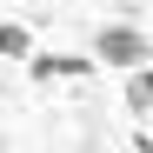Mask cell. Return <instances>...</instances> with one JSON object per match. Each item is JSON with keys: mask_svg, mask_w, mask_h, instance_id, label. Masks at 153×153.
<instances>
[{"mask_svg": "<svg viewBox=\"0 0 153 153\" xmlns=\"http://www.w3.org/2000/svg\"><path fill=\"white\" fill-rule=\"evenodd\" d=\"M93 67L140 73V67H153V40H146L140 27H126V20H107V27L93 33Z\"/></svg>", "mask_w": 153, "mask_h": 153, "instance_id": "obj_1", "label": "cell"}, {"mask_svg": "<svg viewBox=\"0 0 153 153\" xmlns=\"http://www.w3.org/2000/svg\"><path fill=\"white\" fill-rule=\"evenodd\" d=\"M27 67H33V80H80V73H93L87 53H33Z\"/></svg>", "mask_w": 153, "mask_h": 153, "instance_id": "obj_2", "label": "cell"}, {"mask_svg": "<svg viewBox=\"0 0 153 153\" xmlns=\"http://www.w3.org/2000/svg\"><path fill=\"white\" fill-rule=\"evenodd\" d=\"M0 60H33V33L20 20H0Z\"/></svg>", "mask_w": 153, "mask_h": 153, "instance_id": "obj_3", "label": "cell"}, {"mask_svg": "<svg viewBox=\"0 0 153 153\" xmlns=\"http://www.w3.org/2000/svg\"><path fill=\"white\" fill-rule=\"evenodd\" d=\"M126 107H133V113H153V67L126 73Z\"/></svg>", "mask_w": 153, "mask_h": 153, "instance_id": "obj_4", "label": "cell"}]
</instances>
